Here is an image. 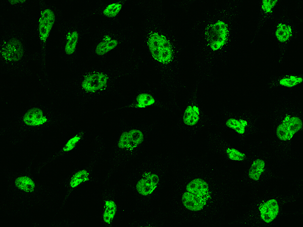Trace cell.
I'll use <instances>...</instances> for the list:
<instances>
[{
	"mask_svg": "<svg viewBox=\"0 0 303 227\" xmlns=\"http://www.w3.org/2000/svg\"><path fill=\"white\" fill-rule=\"evenodd\" d=\"M75 123L74 115L48 96L28 97L1 128V137L12 147L48 132H65Z\"/></svg>",
	"mask_w": 303,
	"mask_h": 227,
	"instance_id": "6da1fadb",
	"label": "cell"
},
{
	"mask_svg": "<svg viewBox=\"0 0 303 227\" xmlns=\"http://www.w3.org/2000/svg\"><path fill=\"white\" fill-rule=\"evenodd\" d=\"M120 72L116 67L97 68L82 63L52 81L48 95L74 115L83 114L111 90Z\"/></svg>",
	"mask_w": 303,
	"mask_h": 227,
	"instance_id": "7a4b0ae2",
	"label": "cell"
},
{
	"mask_svg": "<svg viewBox=\"0 0 303 227\" xmlns=\"http://www.w3.org/2000/svg\"><path fill=\"white\" fill-rule=\"evenodd\" d=\"M6 21L1 33V78L5 81V89L13 91L24 81L37 78L31 65L35 56L29 43L33 19L31 16Z\"/></svg>",
	"mask_w": 303,
	"mask_h": 227,
	"instance_id": "3957f363",
	"label": "cell"
},
{
	"mask_svg": "<svg viewBox=\"0 0 303 227\" xmlns=\"http://www.w3.org/2000/svg\"><path fill=\"white\" fill-rule=\"evenodd\" d=\"M35 158L34 155L22 168L4 172L6 185L5 210L23 215L34 208L49 206L54 201V190L34 177Z\"/></svg>",
	"mask_w": 303,
	"mask_h": 227,
	"instance_id": "277c9868",
	"label": "cell"
},
{
	"mask_svg": "<svg viewBox=\"0 0 303 227\" xmlns=\"http://www.w3.org/2000/svg\"><path fill=\"white\" fill-rule=\"evenodd\" d=\"M86 9L67 18H63L58 25L57 50L58 60L65 73L74 69L82 63L81 45L87 35Z\"/></svg>",
	"mask_w": 303,
	"mask_h": 227,
	"instance_id": "5b68a950",
	"label": "cell"
},
{
	"mask_svg": "<svg viewBox=\"0 0 303 227\" xmlns=\"http://www.w3.org/2000/svg\"><path fill=\"white\" fill-rule=\"evenodd\" d=\"M37 9V41L38 49L35 55L37 71L36 80L48 95L52 81L47 65L48 44L52 33L63 20L62 12L56 4L47 1H36Z\"/></svg>",
	"mask_w": 303,
	"mask_h": 227,
	"instance_id": "8992f818",
	"label": "cell"
},
{
	"mask_svg": "<svg viewBox=\"0 0 303 227\" xmlns=\"http://www.w3.org/2000/svg\"><path fill=\"white\" fill-rule=\"evenodd\" d=\"M104 150L103 140L99 136H97L95 137L94 146L88 161L74 170L63 181V197L59 210L65 208L71 195L79 186L90 180L93 171L101 158Z\"/></svg>",
	"mask_w": 303,
	"mask_h": 227,
	"instance_id": "52a82bcc",
	"label": "cell"
},
{
	"mask_svg": "<svg viewBox=\"0 0 303 227\" xmlns=\"http://www.w3.org/2000/svg\"><path fill=\"white\" fill-rule=\"evenodd\" d=\"M149 128L148 126H139L122 130L109 158L110 166L114 168L121 164L137 152L144 143L148 133L147 130Z\"/></svg>",
	"mask_w": 303,
	"mask_h": 227,
	"instance_id": "ba28073f",
	"label": "cell"
},
{
	"mask_svg": "<svg viewBox=\"0 0 303 227\" xmlns=\"http://www.w3.org/2000/svg\"><path fill=\"white\" fill-rule=\"evenodd\" d=\"M211 198V192L208 183L200 178L189 182L182 196V202L187 209L198 211L203 209L207 201Z\"/></svg>",
	"mask_w": 303,
	"mask_h": 227,
	"instance_id": "9c48e42d",
	"label": "cell"
},
{
	"mask_svg": "<svg viewBox=\"0 0 303 227\" xmlns=\"http://www.w3.org/2000/svg\"><path fill=\"white\" fill-rule=\"evenodd\" d=\"M147 45L153 59L161 66L169 67L174 61V51L170 41L162 34H150Z\"/></svg>",
	"mask_w": 303,
	"mask_h": 227,
	"instance_id": "30bf717a",
	"label": "cell"
},
{
	"mask_svg": "<svg viewBox=\"0 0 303 227\" xmlns=\"http://www.w3.org/2000/svg\"><path fill=\"white\" fill-rule=\"evenodd\" d=\"M88 127L85 126L79 129L69 138L56 151L50 154L46 159L36 164L35 170L38 173L47 166L57 162L73 152L85 138L88 132Z\"/></svg>",
	"mask_w": 303,
	"mask_h": 227,
	"instance_id": "8fae6325",
	"label": "cell"
},
{
	"mask_svg": "<svg viewBox=\"0 0 303 227\" xmlns=\"http://www.w3.org/2000/svg\"><path fill=\"white\" fill-rule=\"evenodd\" d=\"M228 34L227 24L220 20L208 25L205 32L208 44L213 51L218 50L224 45Z\"/></svg>",
	"mask_w": 303,
	"mask_h": 227,
	"instance_id": "7c38bea8",
	"label": "cell"
},
{
	"mask_svg": "<svg viewBox=\"0 0 303 227\" xmlns=\"http://www.w3.org/2000/svg\"><path fill=\"white\" fill-rule=\"evenodd\" d=\"M36 3V1H2L1 8L10 14V18H24L32 16L30 12Z\"/></svg>",
	"mask_w": 303,
	"mask_h": 227,
	"instance_id": "4fadbf2b",
	"label": "cell"
},
{
	"mask_svg": "<svg viewBox=\"0 0 303 227\" xmlns=\"http://www.w3.org/2000/svg\"><path fill=\"white\" fill-rule=\"evenodd\" d=\"M302 126V122L300 118L287 115L277 127L276 135L281 140H290Z\"/></svg>",
	"mask_w": 303,
	"mask_h": 227,
	"instance_id": "5bb4252c",
	"label": "cell"
},
{
	"mask_svg": "<svg viewBox=\"0 0 303 227\" xmlns=\"http://www.w3.org/2000/svg\"><path fill=\"white\" fill-rule=\"evenodd\" d=\"M159 182V177L156 173L151 171L145 172L136 184V190L141 195H149L156 190Z\"/></svg>",
	"mask_w": 303,
	"mask_h": 227,
	"instance_id": "9a60e30c",
	"label": "cell"
},
{
	"mask_svg": "<svg viewBox=\"0 0 303 227\" xmlns=\"http://www.w3.org/2000/svg\"><path fill=\"white\" fill-rule=\"evenodd\" d=\"M259 210L262 219L266 223H270L276 218L279 213V204L276 199H271L261 203Z\"/></svg>",
	"mask_w": 303,
	"mask_h": 227,
	"instance_id": "2e32d148",
	"label": "cell"
},
{
	"mask_svg": "<svg viewBox=\"0 0 303 227\" xmlns=\"http://www.w3.org/2000/svg\"><path fill=\"white\" fill-rule=\"evenodd\" d=\"M200 118V110L195 104H188L183 111L180 118L182 127H191L196 125Z\"/></svg>",
	"mask_w": 303,
	"mask_h": 227,
	"instance_id": "e0dca14e",
	"label": "cell"
},
{
	"mask_svg": "<svg viewBox=\"0 0 303 227\" xmlns=\"http://www.w3.org/2000/svg\"><path fill=\"white\" fill-rule=\"evenodd\" d=\"M156 103V99L153 94L147 92H141L136 95L131 105L136 108H145L155 105Z\"/></svg>",
	"mask_w": 303,
	"mask_h": 227,
	"instance_id": "ac0fdd59",
	"label": "cell"
},
{
	"mask_svg": "<svg viewBox=\"0 0 303 227\" xmlns=\"http://www.w3.org/2000/svg\"><path fill=\"white\" fill-rule=\"evenodd\" d=\"M116 204L112 199H106L104 202L102 218L103 222L109 225L114 218L116 212Z\"/></svg>",
	"mask_w": 303,
	"mask_h": 227,
	"instance_id": "d6986e66",
	"label": "cell"
},
{
	"mask_svg": "<svg viewBox=\"0 0 303 227\" xmlns=\"http://www.w3.org/2000/svg\"><path fill=\"white\" fill-rule=\"evenodd\" d=\"M265 166V161L261 159L254 160L250 167L248 176L254 181H257L264 172Z\"/></svg>",
	"mask_w": 303,
	"mask_h": 227,
	"instance_id": "ffe728a7",
	"label": "cell"
},
{
	"mask_svg": "<svg viewBox=\"0 0 303 227\" xmlns=\"http://www.w3.org/2000/svg\"><path fill=\"white\" fill-rule=\"evenodd\" d=\"M292 35L291 27L283 23H279L277 26L275 36L281 42L287 41Z\"/></svg>",
	"mask_w": 303,
	"mask_h": 227,
	"instance_id": "44dd1931",
	"label": "cell"
},
{
	"mask_svg": "<svg viewBox=\"0 0 303 227\" xmlns=\"http://www.w3.org/2000/svg\"><path fill=\"white\" fill-rule=\"evenodd\" d=\"M226 125L227 127L234 130L239 134H243L247 125V122L243 119L236 120L233 118L228 119Z\"/></svg>",
	"mask_w": 303,
	"mask_h": 227,
	"instance_id": "7402d4cb",
	"label": "cell"
},
{
	"mask_svg": "<svg viewBox=\"0 0 303 227\" xmlns=\"http://www.w3.org/2000/svg\"><path fill=\"white\" fill-rule=\"evenodd\" d=\"M122 8V5L118 3H113L107 5L102 11L103 16L108 18L116 17Z\"/></svg>",
	"mask_w": 303,
	"mask_h": 227,
	"instance_id": "603a6c76",
	"label": "cell"
},
{
	"mask_svg": "<svg viewBox=\"0 0 303 227\" xmlns=\"http://www.w3.org/2000/svg\"><path fill=\"white\" fill-rule=\"evenodd\" d=\"M302 82V78L290 75L282 78L280 80L279 83L282 86L290 88L301 83Z\"/></svg>",
	"mask_w": 303,
	"mask_h": 227,
	"instance_id": "cb8c5ba5",
	"label": "cell"
},
{
	"mask_svg": "<svg viewBox=\"0 0 303 227\" xmlns=\"http://www.w3.org/2000/svg\"><path fill=\"white\" fill-rule=\"evenodd\" d=\"M226 152L228 158L232 160L240 161L245 157L244 153L234 148H228Z\"/></svg>",
	"mask_w": 303,
	"mask_h": 227,
	"instance_id": "d4e9b609",
	"label": "cell"
},
{
	"mask_svg": "<svg viewBox=\"0 0 303 227\" xmlns=\"http://www.w3.org/2000/svg\"><path fill=\"white\" fill-rule=\"evenodd\" d=\"M277 3V0H264L262 2V9L265 13H271L272 8Z\"/></svg>",
	"mask_w": 303,
	"mask_h": 227,
	"instance_id": "484cf974",
	"label": "cell"
}]
</instances>
